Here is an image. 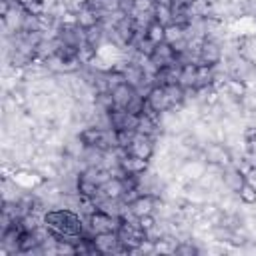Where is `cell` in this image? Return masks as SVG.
Listing matches in <instances>:
<instances>
[{"label":"cell","instance_id":"6da1fadb","mask_svg":"<svg viewBox=\"0 0 256 256\" xmlns=\"http://www.w3.org/2000/svg\"><path fill=\"white\" fill-rule=\"evenodd\" d=\"M202 160L210 166L226 168L232 164V152L224 142H208L202 148Z\"/></svg>","mask_w":256,"mask_h":256},{"label":"cell","instance_id":"7a4b0ae2","mask_svg":"<svg viewBox=\"0 0 256 256\" xmlns=\"http://www.w3.org/2000/svg\"><path fill=\"white\" fill-rule=\"evenodd\" d=\"M198 58H200V64L218 66L224 60V48H222L220 42L210 40V38H204L202 44H200V48H198Z\"/></svg>","mask_w":256,"mask_h":256},{"label":"cell","instance_id":"3957f363","mask_svg":"<svg viewBox=\"0 0 256 256\" xmlns=\"http://www.w3.org/2000/svg\"><path fill=\"white\" fill-rule=\"evenodd\" d=\"M86 220H88L90 228L94 230V234L116 232L118 226H120V218H116V216H112V214H106V212H102V210H94Z\"/></svg>","mask_w":256,"mask_h":256},{"label":"cell","instance_id":"277c9868","mask_svg":"<svg viewBox=\"0 0 256 256\" xmlns=\"http://www.w3.org/2000/svg\"><path fill=\"white\" fill-rule=\"evenodd\" d=\"M128 152L132 156H138V158H144V160H152L156 156V140L152 136H146V134H136V138L128 146Z\"/></svg>","mask_w":256,"mask_h":256},{"label":"cell","instance_id":"5b68a950","mask_svg":"<svg viewBox=\"0 0 256 256\" xmlns=\"http://www.w3.org/2000/svg\"><path fill=\"white\" fill-rule=\"evenodd\" d=\"M246 180H248V176H246L238 166L230 164V166L222 168V184H224V188H226L228 192L238 194L240 188L246 184Z\"/></svg>","mask_w":256,"mask_h":256},{"label":"cell","instance_id":"8992f818","mask_svg":"<svg viewBox=\"0 0 256 256\" xmlns=\"http://www.w3.org/2000/svg\"><path fill=\"white\" fill-rule=\"evenodd\" d=\"M156 202H158V196H154V194H140V196H136V198L128 204V208H130V212H132L136 218H142V216L154 214Z\"/></svg>","mask_w":256,"mask_h":256},{"label":"cell","instance_id":"52a82bcc","mask_svg":"<svg viewBox=\"0 0 256 256\" xmlns=\"http://www.w3.org/2000/svg\"><path fill=\"white\" fill-rule=\"evenodd\" d=\"M146 104H148V110H152L156 114H164V112H168L172 108L170 102H168L164 86H154L150 90V94L146 96Z\"/></svg>","mask_w":256,"mask_h":256},{"label":"cell","instance_id":"ba28073f","mask_svg":"<svg viewBox=\"0 0 256 256\" xmlns=\"http://www.w3.org/2000/svg\"><path fill=\"white\" fill-rule=\"evenodd\" d=\"M120 168L124 174H134V176H140L144 174L146 170H150V160H144V158H138V156H132L130 152L120 160Z\"/></svg>","mask_w":256,"mask_h":256},{"label":"cell","instance_id":"9c48e42d","mask_svg":"<svg viewBox=\"0 0 256 256\" xmlns=\"http://www.w3.org/2000/svg\"><path fill=\"white\" fill-rule=\"evenodd\" d=\"M150 60H152L158 68H164V66L176 64V52H174V48H172L168 42H162V44H156L154 54L150 56Z\"/></svg>","mask_w":256,"mask_h":256},{"label":"cell","instance_id":"30bf717a","mask_svg":"<svg viewBox=\"0 0 256 256\" xmlns=\"http://www.w3.org/2000/svg\"><path fill=\"white\" fill-rule=\"evenodd\" d=\"M98 194H100L102 198L122 200V196L126 194V186H124V180H122V178H118V176H112L110 180H106V182L100 186Z\"/></svg>","mask_w":256,"mask_h":256},{"label":"cell","instance_id":"8fae6325","mask_svg":"<svg viewBox=\"0 0 256 256\" xmlns=\"http://www.w3.org/2000/svg\"><path fill=\"white\" fill-rule=\"evenodd\" d=\"M100 12H96L94 8H90L88 6V2H86V6H82L78 12H76V22H78V26L80 28H84V30H88V28H92V26H98L100 24Z\"/></svg>","mask_w":256,"mask_h":256},{"label":"cell","instance_id":"7c38bea8","mask_svg":"<svg viewBox=\"0 0 256 256\" xmlns=\"http://www.w3.org/2000/svg\"><path fill=\"white\" fill-rule=\"evenodd\" d=\"M112 92V98H114V108H124L126 110V106H128V102L132 100V96L136 94V90L130 86V84H120V86H116L114 90H110Z\"/></svg>","mask_w":256,"mask_h":256},{"label":"cell","instance_id":"4fadbf2b","mask_svg":"<svg viewBox=\"0 0 256 256\" xmlns=\"http://www.w3.org/2000/svg\"><path fill=\"white\" fill-rule=\"evenodd\" d=\"M102 132L104 130L98 128V126H94V124H86V126H82V130L78 132V136L84 142V146H98V142L102 138Z\"/></svg>","mask_w":256,"mask_h":256},{"label":"cell","instance_id":"5bb4252c","mask_svg":"<svg viewBox=\"0 0 256 256\" xmlns=\"http://www.w3.org/2000/svg\"><path fill=\"white\" fill-rule=\"evenodd\" d=\"M196 78H198V64H186L182 66L178 84L182 88H196Z\"/></svg>","mask_w":256,"mask_h":256},{"label":"cell","instance_id":"9a60e30c","mask_svg":"<svg viewBox=\"0 0 256 256\" xmlns=\"http://www.w3.org/2000/svg\"><path fill=\"white\" fill-rule=\"evenodd\" d=\"M96 56H98V48L92 46L90 42H82L78 46V60L82 66H90L96 60Z\"/></svg>","mask_w":256,"mask_h":256},{"label":"cell","instance_id":"2e32d148","mask_svg":"<svg viewBox=\"0 0 256 256\" xmlns=\"http://www.w3.org/2000/svg\"><path fill=\"white\" fill-rule=\"evenodd\" d=\"M88 6L102 14H112L120 10V0H88Z\"/></svg>","mask_w":256,"mask_h":256},{"label":"cell","instance_id":"e0dca14e","mask_svg":"<svg viewBox=\"0 0 256 256\" xmlns=\"http://www.w3.org/2000/svg\"><path fill=\"white\" fill-rule=\"evenodd\" d=\"M98 190H100V186L96 182H92V180H88V178H84V176L78 174V194L82 198H90L92 200L98 194Z\"/></svg>","mask_w":256,"mask_h":256},{"label":"cell","instance_id":"ac0fdd59","mask_svg":"<svg viewBox=\"0 0 256 256\" xmlns=\"http://www.w3.org/2000/svg\"><path fill=\"white\" fill-rule=\"evenodd\" d=\"M236 196H238V200L244 206H254L256 204V184L250 182V180H246V184L240 188V192Z\"/></svg>","mask_w":256,"mask_h":256},{"label":"cell","instance_id":"d6986e66","mask_svg":"<svg viewBox=\"0 0 256 256\" xmlns=\"http://www.w3.org/2000/svg\"><path fill=\"white\" fill-rule=\"evenodd\" d=\"M202 248L194 242V238H184V240H178L176 244V254L178 256H194V254H200Z\"/></svg>","mask_w":256,"mask_h":256},{"label":"cell","instance_id":"ffe728a7","mask_svg":"<svg viewBox=\"0 0 256 256\" xmlns=\"http://www.w3.org/2000/svg\"><path fill=\"white\" fill-rule=\"evenodd\" d=\"M154 18H156V22L162 24V26L174 24L172 8H170V6H164V4H156V6H154Z\"/></svg>","mask_w":256,"mask_h":256},{"label":"cell","instance_id":"44dd1931","mask_svg":"<svg viewBox=\"0 0 256 256\" xmlns=\"http://www.w3.org/2000/svg\"><path fill=\"white\" fill-rule=\"evenodd\" d=\"M146 38L150 42H154V44H162L166 40V26H162L158 22H152L148 26V30H146Z\"/></svg>","mask_w":256,"mask_h":256},{"label":"cell","instance_id":"7402d4cb","mask_svg":"<svg viewBox=\"0 0 256 256\" xmlns=\"http://www.w3.org/2000/svg\"><path fill=\"white\" fill-rule=\"evenodd\" d=\"M146 108H148L146 98H144V96H140L138 92L132 96V100H130V102H128V106H126V110H128L130 114H134V116L144 114V112H146Z\"/></svg>","mask_w":256,"mask_h":256},{"label":"cell","instance_id":"603a6c76","mask_svg":"<svg viewBox=\"0 0 256 256\" xmlns=\"http://www.w3.org/2000/svg\"><path fill=\"white\" fill-rule=\"evenodd\" d=\"M184 38H186L184 26H180V24H170V26H166V40H164V42L176 44V42H180V40H184Z\"/></svg>","mask_w":256,"mask_h":256},{"label":"cell","instance_id":"cb8c5ba5","mask_svg":"<svg viewBox=\"0 0 256 256\" xmlns=\"http://www.w3.org/2000/svg\"><path fill=\"white\" fill-rule=\"evenodd\" d=\"M136 130H128V128H122V130H116V140H118V146L120 148H126L132 144V140L136 138Z\"/></svg>","mask_w":256,"mask_h":256},{"label":"cell","instance_id":"d4e9b609","mask_svg":"<svg viewBox=\"0 0 256 256\" xmlns=\"http://www.w3.org/2000/svg\"><path fill=\"white\" fill-rule=\"evenodd\" d=\"M156 222H158L156 214H148V216H142V218H138V226H140L144 232H148L150 228H154V226H156Z\"/></svg>","mask_w":256,"mask_h":256}]
</instances>
